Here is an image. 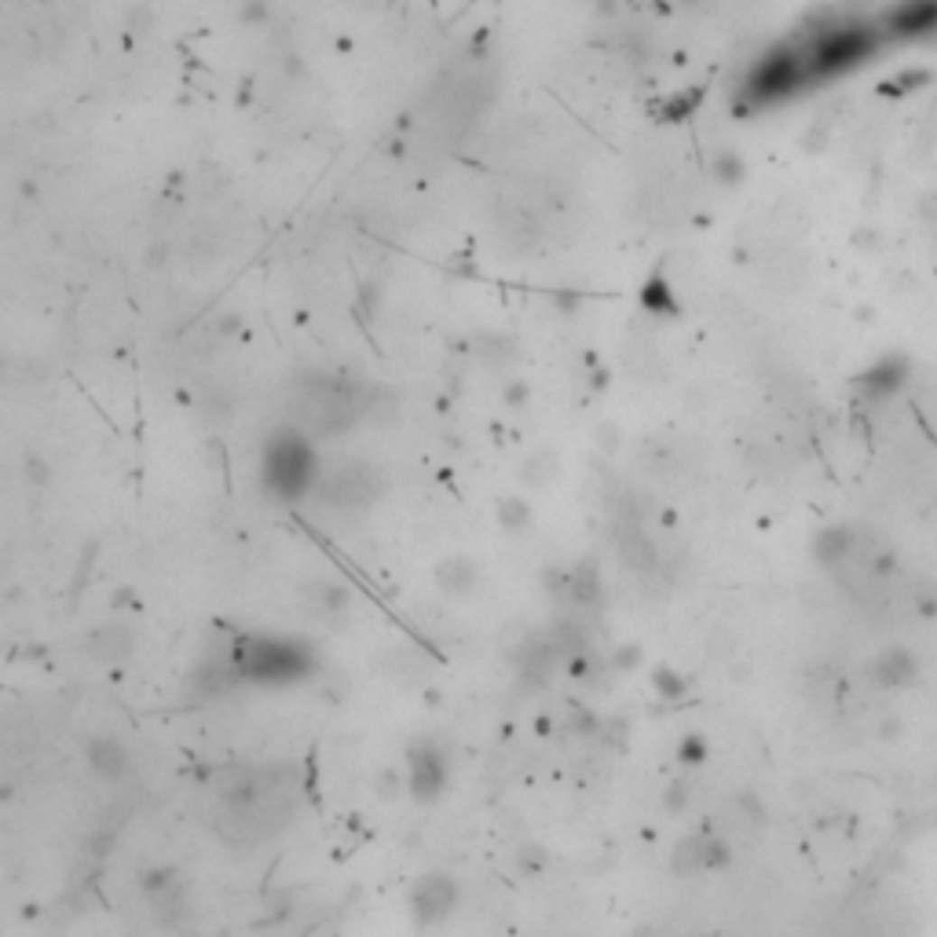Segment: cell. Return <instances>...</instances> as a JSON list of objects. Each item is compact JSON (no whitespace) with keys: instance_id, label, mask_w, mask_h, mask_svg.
Segmentation results:
<instances>
[{"instance_id":"obj_1","label":"cell","mask_w":937,"mask_h":937,"mask_svg":"<svg viewBox=\"0 0 937 937\" xmlns=\"http://www.w3.org/2000/svg\"><path fill=\"white\" fill-rule=\"evenodd\" d=\"M231 674L235 682H253V685H290L311 674L315 652L304 641L293 637H242L231 652Z\"/></svg>"},{"instance_id":"obj_2","label":"cell","mask_w":937,"mask_h":937,"mask_svg":"<svg viewBox=\"0 0 937 937\" xmlns=\"http://www.w3.org/2000/svg\"><path fill=\"white\" fill-rule=\"evenodd\" d=\"M260 477L264 487L283 502H297L304 498L315 484H319V458L315 447L293 432V429H279L272 440L264 443V458H260Z\"/></svg>"},{"instance_id":"obj_3","label":"cell","mask_w":937,"mask_h":937,"mask_svg":"<svg viewBox=\"0 0 937 937\" xmlns=\"http://www.w3.org/2000/svg\"><path fill=\"white\" fill-rule=\"evenodd\" d=\"M319 491H322V498H326L329 506L356 509V506L374 502L377 484H374V477L366 473L363 465H345V468H338V473H329L326 480L319 477Z\"/></svg>"},{"instance_id":"obj_4","label":"cell","mask_w":937,"mask_h":937,"mask_svg":"<svg viewBox=\"0 0 937 937\" xmlns=\"http://www.w3.org/2000/svg\"><path fill=\"white\" fill-rule=\"evenodd\" d=\"M447 784V762L440 755V747L432 744H418L411 751V776H407V787L414 798H436Z\"/></svg>"},{"instance_id":"obj_5","label":"cell","mask_w":937,"mask_h":937,"mask_svg":"<svg viewBox=\"0 0 937 937\" xmlns=\"http://www.w3.org/2000/svg\"><path fill=\"white\" fill-rule=\"evenodd\" d=\"M454 901H458V886H454L447 876H425V879L414 886V894H411L414 915H418L422 923L443 919V915L454 908Z\"/></svg>"},{"instance_id":"obj_6","label":"cell","mask_w":937,"mask_h":937,"mask_svg":"<svg viewBox=\"0 0 937 937\" xmlns=\"http://www.w3.org/2000/svg\"><path fill=\"white\" fill-rule=\"evenodd\" d=\"M85 755H88V765L103 776H121L128 769V751L114 740V736H96V740L85 747Z\"/></svg>"},{"instance_id":"obj_7","label":"cell","mask_w":937,"mask_h":937,"mask_svg":"<svg viewBox=\"0 0 937 937\" xmlns=\"http://www.w3.org/2000/svg\"><path fill=\"white\" fill-rule=\"evenodd\" d=\"M897 33H926L937 26V0H912L897 12Z\"/></svg>"},{"instance_id":"obj_8","label":"cell","mask_w":937,"mask_h":937,"mask_svg":"<svg viewBox=\"0 0 937 937\" xmlns=\"http://www.w3.org/2000/svg\"><path fill=\"white\" fill-rule=\"evenodd\" d=\"M641 304H645L648 311H674V293L666 290L663 279H652V283H645V290H641Z\"/></svg>"},{"instance_id":"obj_9","label":"cell","mask_w":937,"mask_h":937,"mask_svg":"<svg viewBox=\"0 0 937 937\" xmlns=\"http://www.w3.org/2000/svg\"><path fill=\"white\" fill-rule=\"evenodd\" d=\"M440 579L447 582V589H465V586H473V568L465 561H450V564H443Z\"/></svg>"},{"instance_id":"obj_10","label":"cell","mask_w":937,"mask_h":937,"mask_svg":"<svg viewBox=\"0 0 937 937\" xmlns=\"http://www.w3.org/2000/svg\"><path fill=\"white\" fill-rule=\"evenodd\" d=\"M498 513H502V520H506V524H509V527H513V531H516V527H524V524H527V520H531V513H527V506H520V502H506V506H502V509H498Z\"/></svg>"},{"instance_id":"obj_11","label":"cell","mask_w":937,"mask_h":937,"mask_svg":"<svg viewBox=\"0 0 937 937\" xmlns=\"http://www.w3.org/2000/svg\"><path fill=\"white\" fill-rule=\"evenodd\" d=\"M655 685H659L666 696H682V678H674L671 671H659V674H655Z\"/></svg>"}]
</instances>
